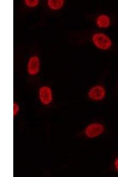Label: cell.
I'll use <instances>...</instances> for the list:
<instances>
[{"label": "cell", "mask_w": 118, "mask_h": 177, "mask_svg": "<svg viewBox=\"0 0 118 177\" xmlns=\"http://www.w3.org/2000/svg\"><path fill=\"white\" fill-rule=\"evenodd\" d=\"M63 0H48L47 4L48 8L53 11H57L61 9L63 6Z\"/></svg>", "instance_id": "cell-7"}, {"label": "cell", "mask_w": 118, "mask_h": 177, "mask_svg": "<svg viewBox=\"0 0 118 177\" xmlns=\"http://www.w3.org/2000/svg\"><path fill=\"white\" fill-rule=\"evenodd\" d=\"M110 19L109 16L105 14L100 15L96 20L97 26L101 28L108 27L110 25Z\"/></svg>", "instance_id": "cell-6"}, {"label": "cell", "mask_w": 118, "mask_h": 177, "mask_svg": "<svg viewBox=\"0 0 118 177\" xmlns=\"http://www.w3.org/2000/svg\"><path fill=\"white\" fill-rule=\"evenodd\" d=\"M41 63L39 58L36 55L31 56L28 60L27 65L28 74L31 76H35L39 73Z\"/></svg>", "instance_id": "cell-3"}, {"label": "cell", "mask_w": 118, "mask_h": 177, "mask_svg": "<svg viewBox=\"0 0 118 177\" xmlns=\"http://www.w3.org/2000/svg\"><path fill=\"white\" fill-rule=\"evenodd\" d=\"M20 110V107L19 104L16 102L13 103V115L14 116L16 115L19 113Z\"/></svg>", "instance_id": "cell-9"}, {"label": "cell", "mask_w": 118, "mask_h": 177, "mask_svg": "<svg viewBox=\"0 0 118 177\" xmlns=\"http://www.w3.org/2000/svg\"><path fill=\"white\" fill-rule=\"evenodd\" d=\"M114 165L115 169L118 171V157L115 159Z\"/></svg>", "instance_id": "cell-10"}, {"label": "cell", "mask_w": 118, "mask_h": 177, "mask_svg": "<svg viewBox=\"0 0 118 177\" xmlns=\"http://www.w3.org/2000/svg\"><path fill=\"white\" fill-rule=\"evenodd\" d=\"M104 126L101 124L95 123L88 125L85 130V133L88 137H96L101 134L104 131Z\"/></svg>", "instance_id": "cell-4"}, {"label": "cell", "mask_w": 118, "mask_h": 177, "mask_svg": "<svg viewBox=\"0 0 118 177\" xmlns=\"http://www.w3.org/2000/svg\"><path fill=\"white\" fill-rule=\"evenodd\" d=\"M39 2L38 0H25L24 1L25 6L30 8L36 7L39 5Z\"/></svg>", "instance_id": "cell-8"}, {"label": "cell", "mask_w": 118, "mask_h": 177, "mask_svg": "<svg viewBox=\"0 0 118 177\" xmlns=\"http://www.w3.org/2000/svg\"><path fill=\"white\" fill-rule=\"evenodd\" d=\"M106 94L104 88L100 85H97L92 87L88 93L89 97L91 99L95 101H99L103 99Z\"/></svg>", "instance_id": "cell-5"}, {"label": "cell", "mask_w": 118, "mask_h": 177, "mask_svg": "<svg viewBox=\"0 0 118 177\" xmlns=\"http://www.w3.org/2000/svg\"><path fill=\"white\" fill-rule=\"evenodd\" d=\"M39 99L44 105L50 104L53 100V95L52 89L47 85H43L39 88L38 92Z\"/></svg>", "instance_id": "cell-2"}, {"label": "cell", "mask_w": 118, "mask_h": 177, "mask_svg": "<svg viewBox=\"0 0 118 177\" xmlns=\"http://www.w3.org/2000/svg\"><path fill=\"white\" fill-rule=\"evenodd\" d=\"M92 41L96 47L103 50L109 49L112 45L110 39L106 35L101 33L94 34L92 37Z\"/></svg>", "instance_id": "cell-1"}]
</instances>
